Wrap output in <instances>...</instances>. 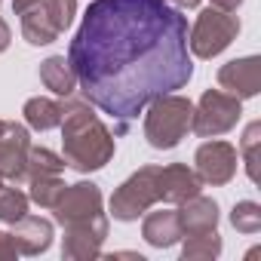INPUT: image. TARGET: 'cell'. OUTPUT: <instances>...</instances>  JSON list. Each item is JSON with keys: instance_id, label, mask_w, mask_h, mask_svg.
Returning <instances> with one entry per match:
<instances>
[{"instance_id": "6da1fadb", "label": "cell", "mask_w": 261, "mask_h": 261, "mask_svg": "<svg viewBox=\"0 0 261 261\" xmlns=\"http://www.w3.org/2000/svg\"><path fill=\"white\" fill-rule=\"evenodd\" d=\"M83 98L120 123L194 77L188 19L166 0H92L68 46Z\"/></svg>"}, {"instance_id": "7a4b0ae2", "label": "cell", "mask_w": 261, "mask_h": 261, "mask_svg": "<svg viewBox=\"0 0 261 261\" xmlns=\"http://www.w3.org/2000/svg\"><path fill=\"white\" fill-rule=\"evenodd\" d=\"M56 221L65 227L62 258H98L101 243L108 240V215L101 191L92 181L68 185L65 197L56 203Z\"/></svg>"}, {"instance_id": "3957f363", "label": "cell", "mask_w": 261, "mask_h": 261, "mask_svg": "<svg viewBox=\"0 0 261 261\" xmlns=\"http://www.w3.org/2000/svg\"><path fill=\"white\" fill-rule=\"evenodd\" d=\"M65 117H62V148H65V166L77 172H98L114 160V136L111 129L95 117V111L86 101L65 98Z\"/></svg>"}, {"instance_id": "277c9868", "label": "cell", "mask_w": 261, "mask_h": 261, "mask_svg": "<svg viewBox=\"0 0 261 261\" xmlns=\"http://www.w3.org/2000/svg\"><path fill=\"white\" fill-rule=\"evenodd\" d=\"M142 114H145V139H148V145L154 151H172L191 133L194 101L178 95V92H166V95H157Z\"/></svg>"}, {"instance_id": "5b68a950", "label": "cell", "mask_w": 261, "mask_h": 261, "mask_svg": "<svg viewBox=\"0 0 261 261\" xmlns=\"http://www.w3.org/2000/svg\"><path fill=\"white\" fill-rule=\"evenodd\" d=\"M240 34V19L233 13H224V10H203L188 34V49L191 56L197 59H215L221 56Z\"/></svg>"}, {"instance_id": "8992f818", "label": "cell", "mask_w": 261, "mask_h": 261, "mask_svg": "<svg viewBox=\"0 0 261 261\" xmlns=\"http://www.w3.org/2000/svg\"><path fill=\"white\" fill-rule=\"evenodd\" d=\"M240 117H243V98H237L224 89H206L200 95V101L194 105L191 133H197L200 139L224 136L240 123Z\"/></svg>"}, {"instance_id": "52a82bcc", "label": "cell", "mask_w": 261, "mask_h": 261, "mask_svg": "<svg viewBox=\"0 0 261 261\" xmlns=\"http://www.w3.org/2000/svg\"><path fill=\"white\" fill-rule=\"evenodd\" d=\"M154 203H160L157 197V166H142L139 172H133L111 197V215L117 221H139Z\"/></svg>"}, {"instance_id": "ba28073f", "label": "cell", "mask_w": 261, "mask_h": 261, "mask_svg": "<svg viewBox=\"0 0 261 261\" xmlns=\"http://www.w3.org/2000/svg\"><path fill=\"white\" fill-rule=\"evenodd\" d=\"M237 148L230 142H203L194 154V172L200 175L203 185L221 188L237 175Z\"/></svg>"}, {"instance_id": "9c48e42d", "label": "cell", "mask_w": 261, "mask_h": 261, "mask_svg": "<svg viewBox=\"0 0 261 261\" xmlns=\"http://www.w3.org/2000/svg\"><path fill=\"white\" fill-rule=\"evenodd\" d=\"M28 151H31L28 126H22L16 120H0V178L4 181H22Z\"/></svg>"}, {"instance_id": "30bf717a", "label": "cell", "mask_w": 261, "mask_h": 261, "mask_svg": "<svg viewBox=\"0 0 261 261\" xmlns=\"http://www.w3.org/2000/svg\"><path fill=\"white\" fill-rule=\"evenodd\" d=\"M203 188L200 175L188 166V163H169V166H157V197L169 206H181L185 200L197 197Z\"/></svg>"}, {"instance_id": "8fae6325", "label": "cell", "mask_w": 261, "mask_h": 261, "mask_svg": "<svg viewBox=\"0 0 261 261\" xmlns=\"http://www.w3.org/2000/svg\"><path fill=\"white\" fill-rule=\"evenodd\" d=\"M218 86L237 98H255L261 89V59L243 56L218 68Z\"/></svg>"}, {"instance_id": "7c38bea8", "label": "cell", "mask_w": 261, "mask_h": 261, "mask_svg": "<svg viewBox=\"0 0 261 261\" xmlns=\"http://www.w3.org/2000/svg\"><path fill=\"white\" fill-rule=\"evenodd\" d=\"M53 221L40 215H25L13 224V243L22 255H43L53 246Z\"/></svg>"}, {"instance_id": "4fadbf2b", "label": "cell", "mask_w": 261, "mask_h": 261, "mask_svg": "<svg viewBox=\"0 0 261 261\" xmlns=\"http://www.w3.org/2000/svg\"><path fill=\"white\" fill-rule=\"evenodd\" d=\"M178 224H181V237H191V233H206V230H215L218 227V203L212 197H191L185 200L178 209Z\"/></svg>"}, {"instance_id": "5bb4252c", "label": "cell", "mask_w": 261, "mask_h": 261, "mask_svg": "<svg viewBox=\"0 0 261 261\" xmlns=\"http://www.w3.org/2000/svg\"><path fill=\"white\" fill-rule=\"evenodd\" d=\"M142 237L148 246L154 249H169L181 240V224H178V212L175 209H160V212H148L142 221Z\"/></svg>"}, {"instance_id": "9a60e30c", "label": "cell", "mask_w": 261, "mask_h": 261, "mask_svg": "<svg viewBox=\"0 0 261 261\" xmlns=\"http://www.w3.org/2000/svg\"><path fill=\"white\" fill-rule=\"evenodd\" d=\"M40 80H43V86H46L49 92H56L59 98H68V95H74V89H77V74H74V68H71V62H68L65 56H49V59H43V62H40Z\"/></svg>"}, {"instance_id": "2e32d148", "label": "cell", "mask_w": 261, "mask_h": 261, "mask_svg": "<svg viewBox=\"0 0 261 261\" xmlns=\"http://www.w3.org/2000/svg\"><path fill=\"white\" fill-rule=\"evenodd\" d=\"M65 108H68V101H56V98L37 95V98H28V101H25L22 114H25V123H28L31 129H37V133H49V129L62 126Z\"/></svg>"}, {"instance_id": "e0dca14e", "label": "cell", "mask_w": 261, "mask_h": 261, "mask_svg": "<svg viewBox=\"0 0 261 261\" xmlns=\"http://www.w3.org/2000/svg\"><path fill=\"white\" fill-rule=\"evenodd\" d=\"M19 19H22V37L31 46H46V43H53L59 37V28L53 25L49 13L43 7V0H40V4H34V7H28Z\"/></svg>"}, {"instance_id": "ac0fdd59", "label": "cell", "mask_w": 261, "mask_h": 261, "mask_svg": "<svg viewBox=\"0 0 261 261\" xmlns=\"http://www.w3.org/2000/svg\"><path fill=\"white\" fill-rule=\"evenodd\" d=\"M221 255V237H218V227L215 230H206V233H191L185 237V246H181V258L185 261H212Z\"/></svg>"}, {"instance_id": "d6986e66", "label": "cell", "mask_w": 261, "mask_h": 261, "mask_svg": "<svg viewBox=\"0 0 261 261\" xmlns=\"http://www.w3.org/2000/svg\"><path fill=\"white\" fill-rule=\"evenodd\" d=\"M65 191H68V185L62 181V175H37V178H31L28 200L37 203L40 209H56V203L65 197Z\"/></svg>"}, {"instance_id": "ffe728a7", "label": "cell", "mask_w": 261, "mask_h": 261, "mask_svg": "<svg viewBox=\"0 0 261 261\" xmlns=\"http://www.w3.org/2000/svg\"><path fill=\"white\" fill-rule=\"evenodd\" d=\"M65 169V157H59L56 151L49 148H34L28 151V160H25V178H37V175H62Z\"/></svg>"}, {"instance_id": "44dd1931", "label": "cell", "mask_w": 261, "mask_h": 261, "mask_svg": "<svg viewBox=\"0 0 261 261\" xmlns=\"http://www.w3.org/2000/svg\"><path fill=\"white\" fill-rule=\"evenodd\" d=\"M258 148H261V123L252 120L243 133V142H240V154H243L249 181H258Z\"/></svg>"}, {"instance_id": "7402d4cb", "label": "cell", "mask_w": 261, "mask_h": 261, "mask_svg": "<svg viewBox=\"0 0 261 261\" xmlns=\"http://www.w3.org/2000/svg\"><path fill=\"white\" fill-rule=\"evenodd\" d=\"M28 194H22L19 188H0V221L16 224L19 218L28 215Z\"/></svg>"}, {"instance_id": "603a6c76", "label": "cell", "mask_w": 261, "mask_h": 261, "mask_svg": "<svg viewBox=\"0 0 261 261\" xmlns=\"http://www.w3.org/2000/svg\"><path fill=\"white\" fill-rule=\"evenodd\" d=\"M230 224H233L240 233H246V237L258 233V230H261V206H258L255 200H240V203L233 206V212H230Z\"/></svg>"}, {"instance_id": "cb8c5ba5", "label": "cell", "mask_w": 261, "mask_h": 261, "mask_svg": "<svg viewBox=\"0 0 261 261\" xmlns=\"http://www.w3.org/2000/svg\"><path fill=\"white\" fill-rule=\"evenodd\" d=\"M43 7H46V13H49L53 25L59 28V34H62V31H68V28L74 25V16H77V0H43Z\"/></svg>"}, {"instance_id": "d4e9b609", "label": "cell", "mask_w": 261, "mask_h": 261, "mask_svg": "<svg viewBox=\"0 0 261 261\" xmlns=\"http://www.w3.org/2000/svg\"><path fill=\"white\" fill-rule=\"evenodd\" d=\"M16 255H19V249H16V243H13V233L0 230V261H10V258H16Z\"/></svg>"}, {"instance_id": "484cf974", "label": "cell", "mask_w": 261, "mask_h": 261, "mask_svg": "<svg viewBox=\"0 0 261 261\" xmlns=\"http://www.w3.org/2000/svg\"><path fill=\"white\" fill-rule=\"evenodd\" d=\"M10 40H13V31H10V25L4 19H0V53L10 49Z\"/></svg>"}, {"instance_id": "4316f807", "label": "cell", "mask_w": 261, "mask_h": 261, "mask_svg": "<svg viewBox=\"0 0 261 261\" xmlns=\"http://www.w3.org/2000/svg\"><path fill=\"white\" fill-rule=\"evenodd\" d=\"M215 10H224V13H237L243 7V0H212Z\"/></svg>"}, {"instance_id": "83f0119b", "label": "cell", "mask_w": 261, "mask_h": 261, "mask_svg": "<svg viewBox=\"0 0 261 261\" xmlns=\"http://www.w3.org/2000/svg\"><path fill=\"white\" fill-rule=\"evenodd\" d=\"M34 4H40V0H13V13L16 16H22L28 7H34Z\"/></svg>"}, {"instance_id": "f1b7e54d", "label": "cell", "mask_w": 261, "mask_h": 261, "mask_svg": "<svg viewBox=\"0 0 261 261\" xmlns=\"http://www.w3.org/2000/svg\"><path fill=\"white\" fill-rule=\"evenodd\" d=\"M166 4H175L178 10H197L203 0H166Z\"/></svg>"}, {"instance_id": "f546056e", "label": "cell", "mask_w": 261, "mask_h": 261, "mask_svg": "<svg viewBox=\"0 0 261 261\" xmlns=\"http://www.w3.org/2000/svg\"><path fill=\"white\" fill-rule=\"evenodd\" d=\"M0 188H4V178H0Z\"/></svg>"}]
</instances>
